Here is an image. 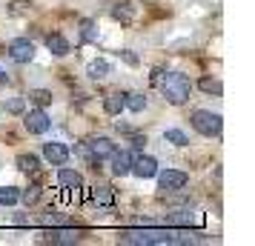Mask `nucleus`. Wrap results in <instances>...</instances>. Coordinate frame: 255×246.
I'll use <instances>...</instances> for the list:
<instances>
[{
    "mask_svg": "<svg viewBox=\"0 0 255 246\" xmlns=\"http://www.w3.org/2000/svg\"><path fill=\"white\" fill-rule=\"evenodd\" d=\"M158 86H161L163 97H166L172 106H184L186 100H189V92H192V83H189V78H186V75H181V72H169V75H163Z\"/></svg>",
    "mask_w": 255,
    "mask_h": 246,
    "instance_id": "f257e3e1",
    "label": "nucleus"
},
{
    "mask_svg": "<svg viewBox=\"0 0 255 246\" xmlns=\"http://www.w3.org/2000/svg\"><path fill=\"white\" fill-rule=\"evenodd\" d=\"M184 238H175V232H161V229H127L124 232V244H181Z\"/></svg>",
    "mask_w": 255,
    "mask_h": 246,
    "instance_id": "f03ea898",
    "label": "nucleus"
},
{
    "mask_svg": "<svg viewBox=\"0 0 255 246\" xmlns=\"http://www.w3.org/2000/svg\"><path fill=\"white\" fill-rule=\"evenodd\" d=\"M192 126H195V132H201V135L215 138V135H221V115L207 112V109H198L195 115H192Z\"/></svg>",
    "mask_w": 255,
    "mask_h": 246,
    "instance_id": "7ed1b4c3",
    "label": "nucleus"
},
{
    "mask_svg": "<svg viewBox=\"0 0 255 246\" xmlns=\"http://www.w3.org/2000/svg\"><path fill=\"white\" fill-rule=\"evenodd\" d=\"M186 172H178V169H166V172H161L158 175V186L163 189V192H181V189L186 186Z\"/></svg>",
    "mask_w": 255,
    "mask_h": 246,
    "instance_id": "20e7f679",
    "label": "nucleus"
},
{
    "mask_svg": "<svg viewBox=\"0 0 255 246\" xmlns=\"http://www.w3.org/2000/svg\"><path fill=\"white\" fill-rule=\"evenodd\" d=\"M23 126L32 132V135H43V132L52 126V120H49V115L43 112V109H32V112H26Z\"/></svg>",
    "mask_w": 255,
    "mask_h": 246,
    "instance_id": "39448f33",
    "label": "nucleus"
},
{
    "mask_svg": "<svg viewBox=\"0 0 255 246\" xmlns=\"http://www.w3.org/2000/svg\"><path fill=\"white\" fill-rule=\"evenodd\" d=\"M9 58L14 63H29V60L35 58V46L26 37H17V40H12V46H9Z\"/></svg>",
    "mask_w": 255,
    "mask_h": 246,
    "instance_id": "423d86ee",
    "label": "nucleus"
},
{
    "mask_svg": "<svg viewBox=\"0 0 255 246\" xmlns=\"http://www.w3.org/2000/svg\"><path fill=\"white\" fill-rule=\"evenodd\" d=\"M132 175L138 177H155L158 175V161L155 158H149V155H140V158H132Z\"/></svg>",
    "mask_w": 255,
    "mask_h": 246,
    "instance_id": "0eeeda50",
    "label": "nucleus"
},
{
    "mask_svg": "<svg viewBox=\"0 0 255 246\" xmlns=\"http://www.w3.org/2000/svg\"><path fill=\"white\" fill-rule=\"evenodd\" d=\"M43 158H46L52 166H63L69 161V149L58 141H49V143H43Z\"/></svg>",
    "mask_w": 255,
    "mask_h": 246,
    "instance_id": "6e6552de",
    "label": "nucleus"
},
{
    "mask_svg": "<svg viewBox=\"0 0 255 246\" xmlns=\"http://www.w3.org/2000/svg\"><path fill=\"white\" fill-rule=\"evenodd\" d=\"M86 149H89V155L101 164L104 158H112V155H115V143L109 141V138H92V141L86 143Z\"/></svg>",
    "mask_w": 255,
    "mask_h": 246,
    "instance_id": "1a4fd4ad",
    "label": "nucleus"
},
{
    "mask_svg": "<svg viewBox=\"0 0 255 246\" xmlns=\"http://www.w3.org/2000/svg\"><path fill=\"white\" fill-rule=\"evenodd\" d=\"M112 172H115L118 177H124L132 172V155L129 152H115L112 155Z\"/></svg>",
    "mask_w": 255,
    "mask_h": 246,
    "instance_id": "9d476101",
    "label": "nucleus"
},
{
    "mask_svg": "<svg viewBox=\"0 0 255 246\" xmlns=\"http://www.w3.org/2000/svg\"><path fill=\"white\" fill-rule=\"evenodd\" d=\"M46 49L52 52V55H55V58H63V55H69V40H66L63 35H58V32H55V35H49V37H46Z\"/></svg>",
    "mask_w": 255,
    "mask_h": 246,
    "instance_id": "9b49d317",
    "label": "nucleus"
},
{
    "mask_svg": "<svg viewBox=\"0 0 255 246\" xmlns=\"http://www.w3.org/2000/svg\"><path fill=\"white\" fill-rule=\"evenodd\" d=\"M112 17H115V20H121V23H132V20H135V6L121 0V3H115V6H112Z\"/></svg>",
    "mask_w": 255,
    "mask_h": 246,
    "instance_id": "f8f14e48",
    "label": "nucleus"
},
{
    "mask_svg": "<svg viewBox=\"0 0 255 246\" xmlns=\"http://www.w3.org/2000/svg\"><path fill=\"white\" fill-rule=\"evenodd\" d=\"M109 72H112V66H109L106 60H92V63L86 66V75H89L92 81H104V78H109Z\"/></svg>",
    "mask_w": 255,
    "mask_h": 246,
    "instance_id": "ddd939ff",
    "label": "nucleus"
},
{
    "mask_svg": "<svg viewBox=\"0 0 255 246\" xmlns=\"http://www.w3.org/2000/svg\"><path fill=\"white\" fill-rule=\"evenodd\" d=\"M104 109H106V115H121V109H124V94L109 92L104 97Z\"/></svg>",
    "mask_w": 255,
    "mask_h": 246,
    "instance_id": "4468645a",
    "label": "nucleus"
},
{
    "mask_svg": "<svg viewBox=\"0 0 255 246\" xmlns=\"http://www.w3.org/2000/svg\"><path fill=\"white\" fill-rule=\"evenodd\" d=\"M124 109H132V112H143V109H146V97H143L140 92L124 94Z\"/></svg>",
    "mask_w": 255,
    "mask_h": 246,
    "instance_id": "2eb2a0df",
    "label": "nucleus"
},
{
    "mask_svg": "<svg viewBox=\"0 0 255 246\" xmlns=\"http://www.w3.org/2000/svg\"><path fill=\"white\" fill-rule=\"evenodd\" d=\"M49 241L52 244H78V232H72V229H55V232H49Z\"/></svg>",
    "mask_w": 255,
    "mask_h": 246,
    "instance_id": "dca6fc26",
    "label": "nucleus"
},
{
    "mask_svg": "<svg viewBox=\"0 0 255 246\" xmlns=\"http://www.w3.org/2000/svg\"><path fill=\"white\" fill-rule=\"evenodd\" d=\"M60 186H66V189H78L83 183V177L78 175V172H72V169H60Z\"/></svg>",
    "mask_w": 255,
    "mask_h": 246,
    "instance_id": "f3484780",
    "label": "nucleus"
},
{
    "mask_svg": "<svg viewBox=\"0 0 255 246\" xmlns=\"http://www.w3.org/2000/svg\"><path fill=\"white\" fill-rule=\"evenodd\" d=\"M163 141L172 143V146H189V138H186L181 129H166L163 132Z\"/></svg>",
    "mask_w": 255,
    "mask_h": 246,
    "instance_id": "a211bd4d",
    "label": "nucleus"
},
{
    "mask_svg": "<svg viewBox=\"0 0 255 246\" xmlns=\"http://www.w3.org/2000/svg\"><path fill=\"white\" fill-rule=\"evenodd\" d=\"M17 200H20V192L14 186H0V203L3 206H14Z\"/></svg>",
    "mask_w": 255,
    "mask_h": 246,
    "instance_id": "6ab92c4d",
    "label": "nucleus"
},
{
    "mask_svg": "<svg viewBox=\"0 0 255 246\" xmlns=\"http://www.w3.org/2000/svg\"><path fill=\"white\" fill-rule=\"evenodd\" d=\"M37 158L35 155H20V158H17V169H20V172H37Z\"/></svg>",
    "mask_w": 255,
    "mask_h": 246,
    "instance_id": "aec40b11",
    "label": "nucleus"
},
{
    "mask_svg": "<svg viewBox=\"0 0 255 246\" xmlns=\"http://www.w3.org/2000/svg\"><path fill=\"white\" fill-rule=\"evenodd\" d=\"M95 200H98V203H101V206H112V192H109V186H95Z\"/></svg>",
    "mask_w": 255,
    "mask_h": 246,
    "instance_id": "412c9836",
    "label": "nucleus"
},
{
    "mask_svg": "<svg viewBox=\"0 0 255 246\" xmlns=\"http://www.w3.org/2000/svg\"><path fill=\"white\" fill-rule=\"evenodd\" d=\"M81 37L86 40V43H95V40H98V29H95L92 20H83L81 23Z\"/></svg>",
    "mask_w": 255,
    "mask_h": 246,
    "instance_id": "4be33fe9",
    "label": "nucleus"
},
{
    "mask_svg": "<svg viewBox=\"0 0 255 246\" xmlns=\"http://www.w3.org/2000/svg\"><path fill=\"white\" fill-rule=\"evenodd\" d=\"M29 100H35L37 106H49L52 103V92H46V89H35V92H29Z\"/></svg>",
    "mask_w": 255,
    "mask_h": 246,
    "instance_id": "5701e85b",
    "label": "nucleus"
},
{
    "mask_svg": "<svg viewBox=\"0 0 255 246\" xmlns=\"http://www.w3.org/2000/svg\"><path fill=\"white\" fill-rule=\"evenodd\" d=\"M201 89L207 94H221V83L212 81V78H204V81H201Z\"/></svg>",
    "mask_w": 255,
    "mask_h": 246,
    "instance_id": "b1692460",
    "label": "nucleus"
},
{
    "mask_svg": "<svg viewBox=\"0 0 255 246\" xmlns=\"http://www.w3.org/2000/svg\"><path fill=\"white\" fill-rule=\"evenodd\" d=\"M20 198H23L26 203H35V200L40 198V186H29V189L23 192V195H20Z\"/></svg>",
    "mask_w": 255,
    "mask_h": 246,
    "instance_id": "393cba45",
    "label": "nucleus"
},
{
    "mask_svg": "<svg viewBox=\"0 0 255 246\" xmlns=\"http://www.w3.org/2000/svg\"><path fill=\"white\" fill-rule=\"evenodd\" d=\"M6 109H9V112H14V115H17V112H23V100H20V97H12V100H6Z\"/></svg>",
    "mask_w": 255,
    "mask_h": 246,
    "instance_id": "a878e982",
    "label": "nucleus"
},
{
    "mask_svg": "<svg viewBox=\"0 0 255 246\" xmlns=\"http://www.w3.org/2000/svg\"><path fill=\"white\" fill-rule=\"evenodd\" d=\"M124 60H127V63H132V66L138 63V58H135V55H129V52H124Z\"/></svg>",
    "mask_w": 255,
    "mask_h": 246,
    "instance_id": "bb28decb",
    "label": "nucleus"
},
{
    "mask_svg": "<svg viewBox=\"0 0 255 246\" xmlns=\"http://www.w3.org/2000/svg\"><path fill=\"white\" fill-rule=\"evenodd\" d=\"M3 81H6V72L0 69V83H3Z\"/></svg>",
    "mask_w": 255,
    "mask_h": 246,
    "instance_id": "cd10ccee",
    "label": "nucleus"
},
{
    "mask_svg": "<svg viewBox=\"0 0 255 246\" xmlns=\"http://www.w3.org/2000/svg\"><path fill=\"white\" fill-rule=\"evenodd\" d=\"M143 3H152V0H143Z\"/></svg>",
    "mask_w": 255,
    "mask_h": 246,
    "instance_id": "c85d7f7f",
    "label": "nucleus"
}]
</instances>
